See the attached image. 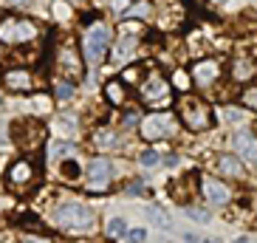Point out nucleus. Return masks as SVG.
<instances>
[{
  "label": "nucleus",
  "mask_w": 257,
  "mask_h": 243,
  "mask_svg": "<svg viewBox=\"0 0 257 243\" xmlns=\"http://www.w3.org/2000/svg\"><path fill=\"white\" fill-rule=\"evenodd\" d=\"M62 229H88L93 223V212L85 204H62L54 215Z\"/></svg>",
  "instance_id": "nucleus-1"
},
{
  "label": "nucleus",
  "mask_w": 257,
  "mask_h": 243,
  "mask_svg": "<svg viewBox=\"0 0 257 243\" xmlns=\"http://www.w3.org/2000/svg\"><path fill=\"white\" fill-rule=\"evenodd\" d=\"M105 51H107V29L102 23H96L85 34V60L91 62V65H99Z\"/></svg>",
  "instance_id": "nucleus-2"
},
{
  "label": "nucleus",
  "mask_w": 257,
  "mask_h": 243,
  "mask_svg": "<svg viewBox=\"0 0 257 243\" xmlns=\"http://www.w3.org/2000/svg\"><path fill=\"white\" fill-rule=\"evenodd\" d=\"M142 99H144V105H150V107L167 105V102H170V85H167L161 76H150V79L142 85Z\"/></svg>",
  "instance_id": "nucleus-3"
},
{
  "label": "nucleus",
  "mask_w": 257,
  "mask_h": 243,
  "mask_svg": "<svg viewBox=\"0 0 257 243\" xmlns=\"http://www.w3.org/2000/svg\"><path fill=\"white\" fill-rule=\"evenodd\" d=\"M34 26L29 20H6L0 23V40L3 43H26V40L34 37Z\"/></svg>",
  "instance_id": "nucleus-4"
},
{
  "label": "nucleus",
  "mask_w": 257,
  "mask_h": 243,
  "mask_svg": "<svg viewBox=\"0 0 257 243\" xmlns=\"http://www.w3.org/2000/svg\"><path fill=\"white\" fill-rule=\"evenodd\" d=\"M110 175H113V170H110V161L105 159H93L91 164H88V178H91V190L93 192H102L110 184Z\"/></svg>",
  "instance_id": "nucleus-5"
},
{
  "label": "nucleus",
  "mask_w": 257,
  "mask_h": 243,
  "mask_svg": "<svg viewBox=\"0 0 257 243\" xmlns=\"http://www.w3.org/2000/svg\"><path fill=\"white\" fill-rule=\"evenodd\" d=\"M136 43H139V34L133 29H127L124 34L119 37V43H116L113 48V62L116 65H124V62L133 60V51H136Z\"/></svg>",
  "instance_id": "nucleus-6"
},
{
  "label": "nucleus",
  "mask_w": 257,
  "mask_h": 243,
  "mask_svg": "<svg viewBox=\"0 0 257 243\" xmlns=\"http://www.w3.org/2000/svg\"><path fill=\"white\" fill-rule=\"evenodd\" d=\"M167 133H173V119L170 116H150L142 122V136L144 139H161Z\"/></svg>",
  "instance_id": "nucleus-7"
},
{
  "label": "nucleus",
  "mask_w": 257,
  "mask_h": 243,
  "mask_svg": "<svg viewBox=\"0 0 257 243\" xmlns=\"http://www.w3.org/2000/svg\"><path fill=\"white\" fill-rule=\"evenodd\" d=\"M234 150L240 153L246 161H257V139L251 136V133H246V130H240L237 136H234Z\"/></svg>",
  "instance_id": "nucleus-8"
},
{
  "label": "nucleus",
  "mask_w": 257,
  "mask_h": 243,
  "mask_svg": "<svg viewBox=\"0 0 257 243\" xmlns=\"http://www.w3.org/2000/svg\"><path fill=\"white\" fill-rule=\"evenodd\" d=\"M204 195L209 204H226L229 198H232V192L220 181H215V178H204Z\"/></svg>",
  "instance_id": "nucleus-9"
},
{
  "label": "nucleus",
  "mask_w": 257,
  "mask_h": 243,
  "mask_svg": "<svg viewBox=\"0 0 257 243\" xmlns=\"http://www.w3.org/2000/svg\"><path fill=\"white\" fill-rule=\"evenodd\" d=\"M3 79H6V88H12V91H26L31 85L29 71H12V74H6Z\"/></svg>",
  "instance_id": "nucleus-10"
},
{
  "label": "nucleus",
  "mask_w": 257,
  "mask_h": 243,
  "mask_svg": "<svg viewBox=\"0 0 257 243\" xmlns=\"http://www.w3.org/2000/svg\"><path fill=\"white\" fill-rule=\"evenodd\" d=\"M116 133L113 130H107V128H99L96 133H93V145L96 147H102V150H110V147H116Z\"/></svg>",
  "instance_id": "nucleus-11"
},
{
  "label": "nucleus",
  "mask_w": 257,
  "mask_h": 243,
  "mask_svg": "<svg viewBox=\"0 0 257 243\" xmlns=\"http://www.w3.org/2000/svg\"><path fill=\"white\" fill-rule=\"evenodd\" d=\"M184 116H187L189 128H195V130H198V128H204L206 119H209V116H206L201 107H195V105H187V107H184Z\"/></svg>",
  "instance_id": "nucleus-12"
},
{
  "label": "nucleus",
  "mask_w": 257,
  "mask_h": 243,
  "mask_svg": "<svg viewBox=\"0 0 257 243\" xmlns=\"http://www.w3.org/2000/svg\"><path fill=\"white\" fill-rule=\"evenodd\" d=\"M31 178V164L29 161H17L15 167L9 170V181H15V184H23Z\"/></svg>",
  "instance_id": "nucleus-13"
},
{
  "label": "nucleus",
  "mask_w": 257,
  "mask_h": 243,
  "mask_svg": "<svg viewBox=\"0 0 257 243\" xmlns=\"http://www.w3.org/2000/svg\"><path fill=\"white\" fill-rule=\"evenodd\" d=\"M54 130L62 133V136H74L76 133V116H60V119L54 122Z\"/></svg>",
  "instance_id": "nucleus-14"
},
{
  "label": "nucleus",
  "mask_w": 257,
  "mask_h": 243,
  "mask_svg": "<svg viewBox=\"0 0 257 243\" xmlns=\"http://www.w3.org/2000/svg\"><path fill=\"white\" fill-rule=\"evenodd\" d=\"M215 74H218V65H215V62H201V65L195 68V76H198V82H201V85L212 82Z\"/></svg>",
  "instance_id": "nucleus-15"
},
{
  "label": "nucleus",
  "mask_w": 257,
  "mask_h": 243,
  "mask_svg": "<svg viewBox=\"0 0 257 243\" xmlns=\"http://www.w3.org/2000/svg\"><path fill=\"white\" fill-rule=\"evenodd\" d=\"M107 235L110 237H124L127 235V223H124V218H110L107 220Z\"/></svg>",
  "instance_id": "nucleus-16"
},
{
  "label": "nucleus",
  "mask_w": 257,
  "mask_h": 243,
  "mask_svg": "<svg viewBox=\"0 0 257 243\" xmlns=\"http://www.w3.org/2000/svg\"><path fill=\"white\" fill-rule=\"evenodd\" d=\"M62 178H68V181H76L79 175H82V167L76 164V161H62Z\"/></svg>",
  "instance_id": "nucleus-17"
},
{
  "label": "nucleus",
  "mask_w": 257,
  "mask_h": 243,
  "mask_svg": "<svg viewBox=\"0 0 257 243\" xmlns=\"http://www.w3.org/2000/svg\"><path fill=\"white\" fill-rule=\"evenodd\" d=\"M218 164H220V170H223V173H229V175H240V164H237V161H234L232 156H220Z\"/></svg>",
  "instance_id": "nucleus-18"
},
{
  "label": "nucleus",
  "mask_w": 257,
  "mask_h": 243,
  "mask_svg": "<svg viewBox=\"0 0 257 243\" xmlns=\"http://www.w3.org/2000/svg\"><path fill=\"white\" fill-rule=\"evenodd\" d=\"M48 107H51V99H48V96H34V99L29 102V110H31V113H46Z\"/></svg>",
  "instance_id": "nucleus-19"
},
{
  "label": "nucleus",
  "mask_w": 257,
  "mask_h": 243,
  "mask_svg": "<svg viewBox=\"0 0 257 243\" xmlns=\"http://www.w3.org/2000/svg\"><path fill=\"white\" fill-rule=\"evenodd\" d=\"M147 9H150L147 3H133L130 9H124V15L121 17H124V20H130V17H144L147 15Z\"/></svg>",
  "instance_id": "nucleus-20"
},
{
  "label": "nucleus",
  "mask_w": 257,
  "mask_h": 243,
  "mask_svg": "<svg viewBox=\"0 0 257 243\" xmlns=\"http://www.w3.org/2000/svg\"><path fill=\"white\" fill-rule=\"evenodd\" d=\"M127 243H144L147 240V229L144 226H136V229H127Z\"/></svg>",
  "instance_id": "nucleus-21"
},
{
  "label": "nucleus",
  "mask_w": 257,
  "mask_h": 243,
  "mask_svg": "<svg viewBox=\"0 0 257 243\" xmlns=\"http://www.w3.org/2000/svg\"><path fill=\"white\" fill-rule=\"evenodd\" d=\"M234 74H237V79H249L251 74H254V65H251V62H237V65H234Z\"/></svg>",
  "instance_id": "nucleus-22"
},
{
  "label": "nucleus",
  "mask_w": 257,
  "mask_h": 243,
  "mask_svg": "<svg viewBox=\"0 0 257 243\" xmlns=\"http://www.w3.org/2000/svg\"><path fill=\"white\" fill-rule=\"evenodd\" d=\"M68 150H71L68 142H54V147L48 145V156H51V159H57V156H65Z\"/></svg>",
  "instance_id": "nucleus-23"
},
{
  "label": "nucleus",
  "mask_w": 257,
  "mask_h": 243,
  "mask_svg": "<svg viewBox=\"0 0 257 243\" xmlns=\"http://www.w3.org/2000/svg\"><path fill=\"white\" fill-rule=\"evenodd\" d=\"M184 215L189 220H195V223H209V212H204V209H187Z\"/></svg>",
  "instance_id": "nucleus-24"
},
{
  "label": "nucleus",
  "mask_w": 257,
  "mask_h": 243,
  "mask_svg": "<svg viewBox=\"0 0 257 243\" xmlns=\"http://www.w3.org/2000/svg\"><path fill=\"white\" fill-rule=\"evenodd\" d=\"M107 96H110V102H116V105H119L121 99H124V91H121L116 82H110V85H107Z\"/></svg>",
  "instance_id": "nucleus-25"
},
{
  "label": "nucleus",
  "mask_w": 257,
  "mask_h": 243,
  "mask_svg": "<svg viewBox=\"0 0 257 243\" xmlns=\"http://www.w3.org/2000/svg\"><path fill=\"white\" fill-rule=\"evenodd\" d=\"M150 220L156 223V226H161V229L170 226V218H167V215H161L159 209H150Z\"/></svg>",
  "instance_id": "nucleus-26"
},
{
  "label": "nucleus",
  "mask_w": 257,
  "mask_h": 243,
  "mask_svg": "<svg viewBox=\"0 0 257 243\" xmlns=\"http://www.w3.org/2000/svg\"><path fill=\"white\" fill-rule=\"evenodd\" d=\"M159 161H161V156H159V153H153V150L142 153V164H144V167H156Z\"/></svg>",
  "instance_id": "nucleus-27"
},
{
  "label": "nucleus",
  "mask_w": 257,
  "mask_h": 243,
  "mask_svg": "<svg viewBox=\"0 0 257 243\" xmlns=\"http://www.w3.org/2000/svg\"><path fill=\"white\" fill-rule=\"evenodd\" d=\"M54 15H57V20H68V15H71V12H68V3H62V0H60V3L54 6Z\"/></svg>",
  "instance_id": "nucleus-28"
},
{
  "label": "nucleus",
  "mask_w": 257,
  "mask_h": 243,
  "mask_svg": "<svg viewBox=\"0 0 257 243\" xmlns=\"http://www.w3.org/2000/svg\"><path fill=\"white\" fill-rule=\"evenodd\" d=\"M223 116H226L229 122H243V110H237V107H226Z\"/></svg>",
  "instance_id": "nucleus-29"
},
{
  "label": "nucleus",
  "mask_w": 257,
  "mask_h": 243,
  "mask_svg": "<svg viewBox=\"0 0 257 243\" xmlns=\"http://www.w3.org/2000/svg\"><path fill=\"white\" fill-rule=\"evenodd\" d=\"M57 96H60V99H71V96H74V88H71V85H57Z\"/></svg>",
  "instance_id": "nucleus-30"
},
{
  "label": "nucleus",
  "mask_w": 257,
  "mask_h": 243,
  "mask_svg": "<svg viewBox=\"0 0 257 243\" xmlns=\"http://www.w3.org/2000/svg\"><path fill=\"white\" fill-rule=\"evenodd\" d=\"M246 102H249V105L257 110V88H254V91H249V93H246Z\"/></svg>",
  "instance_id": "nucleus-31"
},
{
  "label": "nucleus",
  "mask_w": 257,
  "mask_h": 243,
  "mask_svg": "<svg viewBox=\"0 0 257 243\" xmlns=\"http://www.w3.org/2000/svg\"><path fill=\"white\" fill-rule=\"evenodd\" d=\"M175 85H178V88H187V85H189V79H187L184 74H175Z\"/></svg>",
  "instance_id": "nucleus-32"
},
{
  "label": "nucleus",
  "mask_w": 257,
  "mask_h": 243,
  "mask_svg": "<svg viewBox=\"0 0 257 243\" xmlns=\"http://www.w3.org/2000/svg\"><path fill=\"white\" fill-rule=\"evenodd\" d=\"M127 195H142V184H133V187L127 190Z\"/></svg>",
  "instance_id": "nucleus-33"
},
{
  "label": "nucleus",
  "mask_w": 257,
  "mask_h": 243,
  "mask_svg": "<svg viewBox=\"0 0 257 243\" xmlns=\"http://www.w3.org/2000/svg\"><path fill=\"white\" fill-rule=\"evenodd\" d=\"M124 3H127V0H113V9H116V12H121V15H124Z\"/></svg>",
  "instance_id": "nucleus-34"
},
{
  "label": "nucleus",
  "mask_w": 257,
  "mask_h": 243,
  "mask_svg": "<svg viewBox=\"0 0 257 243\" xmlns=\"http://www.w3.org/2000/svg\"><path fill=\"white\" fill-rule=\"evenodd\" d=\"M23 243H48V240H40V237H34V235H26Z\"/></svg>",
  "instance_id": "nucleus-35"
},
{
  "label": "nucleus",
  "mask_w": 257,
  "mask_h": 243,
  "mask_svg": "<svg viewBox=\"0 0 257 243\" xmlns=\"http://www.w3.org/2000/svg\"><path fill=\"white\" fill-rule=\"evenodd\" d=\"M184 240H187V243H198V237H195V235H189V232H187V235H184Z\"/></svg>",
  "instance_id": "nucleus-36"
},
{
  "label": "nucleus",
  "mask_w": 257,
  "mask_h": 243,
  "mask_svg": "<svg viewBox=\"0 0 257 243\" xmlns=\"http://www.w3.org/2000/svg\"><path fill=\"white\" fill-rule=\"evenodd\" d=\"M9 3H20V0H9Z\"/></svg>",
  "instance_id": "nucleus-37"
},
{
  "label": "nucleus",
  "mask_w": 257,
  "mask_h": 243,
  "mask_svg": "<svg viewBox=\"0 0 257 243\" xmlns=\"http://www.w3.org/2000/svg\"><path fill=\"white\" fill-rule=\"evenodd\" d=\"M0 107H3V96H0Z\"/></svg>",
  "instance_id": "nucleus-38"
},
{
  "label": "nucleus",
  "mask_w": 257,
  "mask_h": 243,
  "mask_svg": "<svg viewBox=\"0 0 257 243\" xmlns=\"http://www.w3.org/2000/svg\"><path fill=\"white\" fill-rule=\"evenodd\" d=\"M204 243H212V240H204Z\"/></svg>",
  "instance_id": "nucleus-39"
},
{
  "label": "nucleus",
  "mask_w": 257,
  "mask_h": 243,
  "mask_svg": "<svg viewBox=\"0 0 257 243\" xmlns=\"http://www.w3.org/2000/svg\"><path fill=\"white\" fill-rule=\"evenodd\" d=\"M218 3H223V0H218Z\"/></svg>",
  "instance_id": "nucleus-40"
}]
</instances>
